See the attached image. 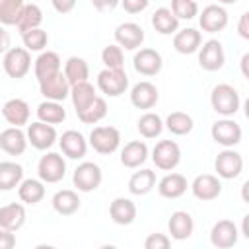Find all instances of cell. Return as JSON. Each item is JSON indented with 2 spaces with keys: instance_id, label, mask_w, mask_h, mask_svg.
<instances>
[{
  "instance_id": "6da1fadb",
  "label": "cell",
  "mask_w": 249,
  "mask_h": 249,
  "mask_svg": "<svg viewBox=\"0 0 249 249\" xmlns=\"http://www.w3.org/2000/svg\"><path fill=\"white\" fill-rule=\"evenodd\" d=\"M210 105L218 115H222L224 119H230L231 115H235L239 111L241 99L233 86L218 84V86H214V89L210 93Z\"/></svg>"
},
{
  "instance_id": "7a4b0ae2",
  "label": "cell",
  "mask_w": 249,
  "mask_h": 249,
  "mask_svg": "<svg viewBox=\"0 0 249 249\" xmlns=\"http://www.w3.org/2000/svg\"><path fill=\"white\" fill-rule=\"evenodd\" d=\"M103 181V173L101 167L93 161H84L74 169L72 175V183L80 193H91L95 191Z\"/></svg>"
},
{
  "instance_id": "3957f363",
  "label": "cell",
  "mask_w": 249,
  "mask_h": 249,
  "mask_svg": "<svg viewBox=\"0 0 249 249\" xmlns=\"http://www.w3.org/2000/svg\"><path fill=\"white\" fill-rule=\"evenodd\" d=\"M2 66H4V72L10 76V78H23L29 68H31V54L27 49L23 47H14L10 49L8 53H4L2 56Z\"/></svg>"
},
{
  "instance_id": "277c9868",
  "label": "cell",
  "mask_w": 249,
  "mask_h": 249,
  "mask_svg": "<svg viewBox=\"0 0 249 249\" xmlns=\"http://www.w3.org/2000/svg\"><path fill=\"white\" fill-rule=\"evenodd\" d=\"M152 161L158 169L171 171L181 161V148L173 140H160L152 150Z\"/></svg>"
},
{
  "instance_id": "5b68a950",
  "label": "cell",
  "mask_w": 249,
  "mask_h": 249,
  "mask_svg": "<svg viewBox=\"0 0 249 249\" xmlns=\"http://www.w3.org/2000/svg\"><path fill=\"white\" fill-rule=\"evenodd\" d=\"M37 175L43 183H58L66 175V161L60 154L49 152L37 163Z\"/></svg>"
},
{
  "instance_id": "8992f818",
  "label": "cell",
  "mask_w": 249,
  "mask_h": 249,
  "mask_svg": "<svg viewBox=\"0 0 249 249\" xmlns=\"http://www.w3.org/2000/svg\"><path fill=\"white\" fill-rule=\"evenodd\" d=\"M121 144V132L115 126H95L89 132V146L103 156L113 154Z\"/></svg>"
},
{
  "instance_id": "52a82bcc",
  "label": "cell",
  "mask_w": 249,
  "mask_h": 249,
  "mask_svg": "<svg viewBox=\"0 0 249 249\" xmlns=\"http://www.w3.org/2000/svg\"><path fill=\"white\" fill-rule=\"evenodd\" d=\"M97 88L109 95V97H119L126 91L128 88V76L124 70H101L97 74Z\"/></svg>"
},
{
  "instance_id": "ba28073f",
  "label": "cell",
  "mask_w": 249,
  "mask_h": 249,
  "mask_svg": "<svg viewBox=\"0 0 249 249\" xmlns=\"http://www.w3.org/2000/svg\"><path fill=\"white\" fill-rule=\"evenodd\" d=\"M224 62H226V54H224V47L218 39H208L206 43H202V47L198 51V64L202 70L216 72L224 66Z\"/></svg>"
},
{
  "instance_id": "9c48e42d",
  "label": "cell",
  "mask_w": 249,
  "mask_h": 249,
  "mask_svg": "<svg viewBox=\"0 0 249 249\" xmlns=\"http://www.w3.org/2000/svg\"><path fill=\"white\" fill-rule=\"evenodd\" d=\"M210 134H212L214 142L224 146V148H233L235 144L241 142V126L231 119L216 121L210 128Z\"/></svg>"
},
{
  "instance_id": "30bf717a",
  "label": "cell",
  "mask_w": 249,
  "mask_h": 249,
  "mask_svg": "<svg viewBox=\"0 0 249 249\" xmlns=\"http://www.w3.org/2000/svg\"><path fill=\"white\" fill-rule=\"evenodd\" d=\"M214 169L222 179H235L243 169V158L231 148L222 150L214 160Z\"/></svg>"
},
{
  "instance_id": "8fae6325",
  "label": "cell",
  "mask_w": 249,
  "mask_h": 249,
  "mask_svg": "<svg viewBox=\"0 0 249 249\" xmlns=\"http://www.w3.org/2000/svg\"><path fill=\"white\" fill-rule=\"evenodd\" d=\"M115 41L121 49H126V51L140 49L142 43H144V29L134 21L121 23L115 29Z\"/></svg>"
},
{
  "instance_id": "7c38bea8",
  "label": "cell",
  "mask_w": 249,
  "mask_h": 249,
  "mask_svg": "<svg viewBox=\"0 0 249 249\" xmlns=\"http://www.w3.org/2000/svg\"><path fill=\"white\" fill-rule=\"evenodd\" d=\"M237 226L231 220H218L210 230V243L218 249H230L237 243Z\"/></svg>"
},
{
  "instance_id": "4fadbf2b",
  "label": "cell",
  "mask_w": 249,
  "mask_h": 249,
  "mask_svg": "<svg viewBox=\"0 0 249 249\" xmlns=\"http://www.w3.org/2000/svg\"><path fill=\"white\" fill-rule=\"evenodd\" d=\"M56 130L53 124H45L41 121L31 123L27 126V140L35 150H49L56 142Z\"/></svg>"
},
{
  "instance_id": "5bb4252c",
  "label": "cell",
  "mask_w": 249,
  "mask_h": 249,
  "mask_svg": "<svg viewBox=\"0 0 249 249\" xmlns=\"http://www.w3.org/2000/svg\"><path fill=\"white\" fill-rule=\"evenodd\" d=\"M200 29L206 33H218L228 25V12L218 4H208L198 16Z\"/></svg>"
},
{
  "instance_id": "9a60e30c",
  "label": "cell",
  "mask_w": 249,
  "mask_h": 249,
  "mask_svg": "<svg viewBox=\"0 0 249 249\" xmlns=\"http://www.w3.org/2000/svg\"><path fill=\"white\" fill-rule=\"evenodd\" d=\"M191 191L198 200H214L222 193V183L216 175L202 173L195 177V181L191 183Z\"/></svg>"
},
{
  "instance_id": "2e32d148",
  "label": "cell",
  "mask_w": 249,
  "mask_h": 249,
  "mask_svg": "<svg viewBox=\"0 0 249 249\" xmlns=\"http://www.w3.org/2000/svg\"><path fill=\"white\" fill-rule=\"evenodd\" d=\"M132 64H134V70L138 74H142V76H156L161 70L163 60H161V54L156 49H140L134 54Z\"/></svg>"
},
{
  "instance_id": "e0dca14e",
  "label": "cell",
  "mask_w": 249,
  "mask_h": 249,
  "mask_svg": "<svg viewBox=\"0 0 249 249\" xmlns=\"http://www.w3.org/2000/svg\"><path fill=\"white\" fill-rule=\"evenodd\" d=\"M58 144H60L62 154L66 158H70V160H82L86 156V152H88V140L78 130H66V132H62Z\"/></svg>"
},
{
  "instance_id": "ac0fdd59",
  "label": "cell",
  "mask_w": 249,
  "mask_h": 249,
  "mask_svg": "<svg viewBox=\"0 0 249 249\" xmlns=\"http://www.w3.org/2000/svg\"><path fill=\"white\" fill-rule=\"evenodd\" d=\"M62 70H60V56L53 51H45L37 56L35 60V78L39 84L58 76Z\"/></svg>"
},
{
  "instance_id": "d6986e66",
  "label": "cell",
  "mask_w": 249,
  "mask_h": 249,
  "mask_svg": "<svg viewBox=\"0 0 249 249\" xmlns=\"http://www.w3.org/2000/svg\"><path fill=\"white\" fill-rule=\"evenodd\" d=\"M39 89H41V95H43L47 101H56V103H60V101H64V99L70 95L72 86L68 84L64 72H60L58 76H54V78H51V80L39 84Z\"/></svg>"
},
{
  "instance_id": "ffe728a7",
  "label": "cell",
  "mask_w": 249,
  "mask_h": 249,
  "mask_svg": "<svg viewBox=\"0 0 249 249\" xmlns=\"http://www.w3.org/2000/svg\"><path fill=\"white\" fill-rule=\"evenodd\" d=\"M27 132H23L21 128L10 126L0 132V148L10 156H21L27 148Z\"/></svg>"
},
{
  "instance_id": "44dd1931",
  "label": "cell",
  "mask_w": 249,
  "mask_h": 249,
  "mask_svg": "<svg viewBox=\"0 0 249 249\" xmlns=\"http://www.w3.org/2000/svg\"><path fill=\"white\" fill-rule=\"evenodd\" d=\"M158 88L152 82H138L130 89V103L136 109H152L158 103Z\"/></svg>"
},
{
  "instance_id": "7402d4cb",
  "label": "cell",
  "mask_w": 249,
  "mask_h": 249,
  "mask_svg": "<svg viewBox=\"0 0 249 249\" xmlns=\"http://www.w3.org/2000/svg\"><path fill=\"white\" fill-rule=\"evenodd\" d=\"M200 43H202V35L195 27L179 29L175 33V37H173V49L179 54H193V53H196L200 49Z\"/></svg>"
},
{
  "instance_id": "603a6c76",
  "label": "cell",
  "mask_w": 249,
  "mask_h": 249,
  "mask_svg": "<svg viewBox=\"0 0 249 249\" xmlns=\"http://www.w3.org/2000/svg\"><path fill=\"white\" fill-rule=\"evenodd\" d=\"M2 117L6 119V123H10L12 126L19 128L23 124H27L29 121V105L19 99V97H14V99H8L4 105H2Z\"/></svg>"
},
{
  "instance_id": "cb8c5ba5",
  "label": "cell",
  "mask_w": 249,
  "mask_h": 249,
  "mask_svg": "<svg viewBox=\"0 0 249 249\" xmlns=\"http://www.w3.org/2000/svg\"><path fill=\"white\" fill-rule=\"evenodd\" d=\"M167 230L171 233L173 239L177 241H183V239H189L193 235V230H195V222H193V216L185 210H177L169 216V222H167Z\"/></svg>"
},
{
  "instance_id": "d4e9b609",
  "label": "cell",
  "mask_w": 249,
  "mask_h": 249,
  "mask_svg": "<svg viewBox=\"0 0 249 249\" xmlns=\"http://www.w3.org/2000/svg\"><path fill=\"white\" fill-rule=\"evenodd\" d=\"M109 216L119 226H128L136 220V204L130 198L119 196L109 204Z\"/></svg>"
},
{
  "instance_id": "484cf974",
  "label": "cell",
  "mask_w": 249,
  "mask_h": 249,
  "mask_svg": "<svg viewBox=\"0 0 249 249\" xmlns=\"http://www.w3.org/2000/svg\"><path fill=\"white\" fill-rule=\"evenodd\" d=\"M187 187H189V183H187L185 175H181V173H167L165 177L160 179L158 193L163 198H179V196H183L187 193Z\"/></svg>"
},
{
  "instance_id": "4316f807",
  "label": "cell",
  "mask_w": 249,
  "mask_h": 249,
  "mask_svg": "<svg viewBox=\"0 0 249 249\" xmlns=\"http://www.w3.org/2000/svg\"><path fill=\"white\" fill-rule=\"evenodd\" d=\"M146 160H148V146L142 140H130L121 150V163L124 167H130V169L140 167Z\"/></svg>"
},
{
  "instance_id": "83f0119b",
  "label": "cell",
  "mask_w": 249,
  "mask_h": 249,
  "mask_svg": "<svg viewBox=\"0 0 249 249\" xmlns=\"http://www.w3.org/2000/svg\"><path fill=\"white\" fill-rule=\"evenodd\" d=\"M25 224V208L19 202H10L0 208V228L18 231Z\"/></svg>"
},
{
  "instance_id": "f1b7e54d",
  "label": "cell",
  "mask_w": 249,
  "mask_h": 249,
  "mask_svg": "<svg viewBox=\"0 0 249 249\" xmlns=\"http://www.w3.org/2000/svg\"><path fill=\"white\" fill-rule=\"evenodd\" d=\"M152 25L160 35H171L179 31V19L171 12V8H158L152 14Z\"/></svg>"
},
{
  "instance_id": "f546056e",
  "label": "cell",
  "mask_w": 249,
  "mask_h": 249,
  "mask_svg": "<svg viewBox=\"0 0 249 249\" xmlns=\"http://www.w3.org/2000/svg\"><path fill=\"white\" fill-rule=\"evenodd\" d=\"M64 76L68 80V84L74 88L78 84H86L89 78V66L84 58L80 56H70L64 64Z\"/></svg>"
},
{
  "instance_id": "4dcf8cb0",
  "label": "cell",
  "mask_w": 249,
  "mask_h": 249,
  "mask_svg": "<svg viewBox=\"0 0 249 249\" xmlns=\"http://www.w3.org/2000/svg\"><path fill=\"white\" fill-rule=\"evenodd\" d=\"M23 183V167L16 161H2L0 163V189L12 191Z\"/></svg>"
},
{
  "instance_id": "1f68e13d",
  "label": "cell",
  "mask_w": 249,
  "mask_h": 249,
  "mask_svg": "<svg viewBox=\"0 0 249 249\" xmlns=\"http://www.w3.org/2000/svg\"><path fill=\"white\" fill-rule=\"evenodd\" d=\"M156 187V173L152 169H140V171H134L128 179V191L136 196H142V195H148L152 189Z\"/></svg>"
},
{
  "instance_id": "d6a6232c",
  "label": "cell",
  "mask_w": 249,
  "mask_h": 249,
  "mask_svg": "<svg viewBox=\"0 0 249 249\" xmlns=\"http://www.w3.org/2000/svg\"><path fill=\"white\" fill-rule=\"evenodd\" d=\"M70 99H72V105H74V109H76V115H80V113H84V111L97 99V95H95L93 86H91L89 82H86V84H78V86L72 88Z\"/></svg>"
},
{
  "instance_id": "836d02e7",
  "label": "cell",
  "mask_w": 249,
  "mask_h": 249,
  "mask_svg": "<svg viewBox=\"0 0 249 249\" xmlns=\"http://www.w3.org/2000/svg\"><path fill=\"white\" fill-rule=\"evenodd\" d=\"M53 208L54 212H58L60 216H70L74 214L78 208H80V198L74 191L70 189H62V191H56L54 196H53Z\"/></svg>"
},
{
  "instance_id": "e575fe53",
  "label": "cell",
  "mask_w": 249,
  "mask_h": 249,
  "mask_svg": "<svg viewBox=\"0 0 249 249\" xmlns=\"http://www.w3.org/2000/svg\"><path fill=\"white\" fill-rule=\"evenodd\" d=\"M43 21V12L37 4H25L21 14H19V19L16 23V27L19 29V33H27V31H33V29H39Z\"/></svg>"
},
{
  "instance_id": "d590c367",
  "label": "cell",
  "mask_w": 249,
  "mask_h": 249,
  "mask_svg": "<svg viewBox=\"0 0 249 249\" xmlns=\"http://www.w3.org/2000/svg\"><path fill=\"white\" fill-rule=\"evenodd\" d=\"M18 196L25 204H37L45 196V185L41 179H23V183L18 187Z\"/></svg>"
},
{
  "instance_id": "8d00e7d4",
  "label": "cell",
  "mask_w": 249,
  "mask_h": 249,
  "mask_svg": "<svg viewBox=\"0 0 249 249\" xmlns=\"http://www.w3.org/2000/svg\"><path fill=\"white\" fill-rule=\"evenodd\" d=\"M37 117H39L41 123L54 126V124H60V123L66 119V111H64V107H62L60 103H56V101H43V103H39V107H37Z\"/></svg>"
},
{
  "instance_id": "74e56055",
  "label": "cell",
  "mask_w": 249,
  "mask_h": 249,
  "mask_svg": "<svg viewBox=\"0 0 249 249\" xmlns=\"http://www.w3.org/2000/svg\"><path fill=\"white\" fill-rule=\"evenodd\" d=\"M195 123H193V117L189 113H183V111H173L167 115L165 119V128L171 132V134H177V136H185L193 130Z\"/></svg>"
},
{
  "instance_id": "f35d334b",
  "label": "cell",
  "mask_w": 249,
  "mask_h": 249,
  "mask_svg": "<svg viewBox=\"0 0 249 249\" xmlns=\"http://www.w3.org/2000/svg\"><path fill=\"white\" fill-rule=\"evenodd\" d=\"M136 126H138V132H140L144 138H156V136H160L161 130L165 128V123L161 121V117H160L158 113L148 111V113H144V115L138 119Z\"/></svg>"
},
{
  "instance_id": "ab89813d",
  "label": "cell",
  "mask_w": 249,
  "mask_h": 249,
  "mask_svg": "<svg viewBox=\"0 0 249 249\" xmlns=\"http://www.w3.org/2000/svg\"><path fill=\"white\" fill-rule=\"evenodd\" d=\"M23 6L25 4L21 0H2L0 2V21L4 25H16Z\"/></svg>"
},
{
  "instance_id": "60d3db41",
  "label": "cell",
  "mask_w": 249,
  "mask_h": 249,
  "mask_svg": "<svg viewBox=\"0 0 249 249\" xmlns=\"http://www.w3.org/2000/svg\"><path fill=\"white\" fill-rule=\"evenodd\" d=\"M105 115H107V101L97 95V99H95L84 113H80L78 119H80L84 124H95V123H99L101 119H105Z\"/></svg>"
},
{
  "instance_id": "b9f144b4",
  "label": "cell",
  "mask_w": 249,
  "mask_h": 249,
  "mask_svg": "<svg viewBox=\"0 0 249 249\" xmlns=\"http://www.w3.org/2000/svg\"><path fill=\"white\" fill-rule=\"evenodd\" d=\"M101 62L109 70H124V54L119 45H107L101 51Z\"/></svg>"
},
{
  "instance_id": "7bdbcfd3",
  "label": "cell",
  "mask_w": 249,
  "mask_h": 249,
  "mask_svg": "<svg viewBox=\"0 0 249 249\" xmlns=\"http://www.w3.org/2000/svg\"><path fill=\"white\" fill-rule=\"evenodd\" d=\"M21 39H23V45H25L27 51H43V49L47 47V43H49V35H47V31H43L41 27L23 33Z\"/></svg>"
},
{
  "instance_id": "ee69618b",
  "label": "cell",
  "mask_w": 249,
  "mask_h": 249,
  "mask_svg": "<svg viewBox=\"0 0 249 249\" xmlns=\"http://www.w3.org/2000/svg\"><path fill=\"white\" fill-rule=\"evenodd\" d=\"M171 12L177 19H193L198 14V4L195 0H173Z\"/></svg>"
},
{
  "instance_id": "f6af8a7d",
  "label": "cell",
  "mask_w": 249,
  "mask_h": 249,
  "mask_svg": "<svg viewBox=\"0 0 249 249\" xmlns=\"http://www.w3.org/2000/svg\"><path fill=\"white\" fill-rule=\"evenodd\" d=\"M144 249H171V241L165 233H150L144 239Z\"/></svg>"
},
{
  "instance_id": "bcb514c9",
  "label": "cell",
  "mask_w": 249,
  "mask_h": 249,
  "mask_svg": "<svg viewBox=\"0 0 249 249\" xmlns=\"http://www.w3.org/2000/svg\"><path fill=\"white\" fill-rule=\"evenodd\" d=\"M123 8L128 14H138V12H142V10L148 8V0H124L123 2Z\"/></svg>"
},
{
  "instance_id": "7dc6e473",
  "label": "cell",
  "mask_w": 249,
  "mask_h": 249,
  "mask_svg": "<svg viewBox=\"0 0 249 249\" xmlns=\"http://www.w3.org/2000/svg\"><path fill=\"white\" fill-rule=\"evenodd\" d=\"M16 247V235L10 230H2L0 233V249H14Z\"/></svg>"
},
{
  "instance_id": "c3c4849f",
  "label": "cell",
  "mask_w": 249,
  "mask_h": 249,
  "mask_svg": "<svg viewBox=\"0 0 249 249\" xmlns=\"http://www.w3.org/2000/svg\"><path fill=\"white\" fill-rule=\"evenodd\" d=\"M237 33H239V37H243V39L249 41V12H245L239 18V21H237Z\"/></svg>"
},
{
  "instance_id": "681fc988",
  "label": "cell",
  "mask_w": 249,
  "mask_h": 249,
  "mask_svg": "<svg viewBox=\"0 0 249 249\" xmlns=\"http://www.w3.org/2000/svg\"><path fill=\"white\" fill-rule=\"evenodd\" d=\"M76 2L74 0H66V2H60V0H53V8L58 12V14H66L70 10H74Z\"/></svg>"
},
{
  "instance_id": "f907efd6",
  "label": "cell",
  "mask_w": 249,
  "mask_h": 249,
  "mask_svg": "<svg viewBox=\"0 0 249 249\" xmlns=\"http://www.w3.org/2000/svg\"><path fill=\"white\" fill-rule=\"evenodd\" d=\"M239 68H241V74L249 80V53H245V54L241 56V60H239Z\"/></svg>"
},
{
  "instance_id": "816d5d0a",
  "label": "cell",
  "mask_w": 249,
  "mask_h": 249,
  "mask_svg": "<svg viewBox=\"0 0 249 249\" xmlns=\"http://www.w3.org/2000/svg\"><path fill=\"white\" fill-rule=\"evenodd\" d=\"M241 233L249 239V212L243 216V222H241Z\"/></svg>"
},
{
  "instance_id": "f5cc1de1",
  "label": "cell",
  "mask_w": 249,
  "mask_h": 249,
  "mask_svg": "<svg viewBox=\"0 0 249 249\" xmlns=\"http://www.w3.org/2000/svg\"><path fill=\"white\" fill-rule=\"evenodd\" d=\"M241 198H243V202H247L249 204V179L243 183V187H241Z\"/></svg>"
},
{
  "instance_id": "db71d44e",
  "label": "cell",
  "mask_w": 249,
  "mask_h": 249,
  "mask_svg": "<svg viewBox=\"0 0 249 249\" xmlns=\"http://www.w3.org/2000/svg\"><path fill=\"white\" fill-rule=\"evenodd\" d=\"M93 6H95L97 10H113V8L117 6V2H115V0H113V2H107V4H99V2H95Z\"/></svg>"
},
{
  "instance_id": "11a10c76",
  "label": "cell",
  "mask_w": 249,
  "mask_h": 249,
  "mask_svg": "<svg viewBox=\"0 0 249 249\" xmlns=\"http://www.w3.org/2000/svg\"><path fill=\"white\" fill-rule=\"evenodd\" d=\"M243 113H245V117H247V121H249V97L243 101Z\"/></svg>"
},
{
  "instance_id": "9f6ffc18",
  "label": "cell",
  "mask_w": 249,
  "mask_h": 249,
  "mask_svg": "<svg viewBox=\"0 0 249 249\" xmlns=\"http://www.w3.org/2000/svg\"><path fill=\"white\" fill-rule=\"evenodd\" d=\"M33 249H56V247H53V245H47V243H41V245H37V247H33Z\"/></svg>"
},
{
  "instance_id": "6f0895ef",
  "label": "cell",
  "mask_w": 249,
  "mask_h": 249,
  "mask_svg": "<svg viewBox=\"0 0 249 249\" xmlns=\"http://www.w3.org/2000/svg\"><path fill=\"white\" fill-rule=\"evenodd\" d=\"M99 249H117V247H115V245H109V243H107V245H101Z\"/></svg>"
}]
</instances>
